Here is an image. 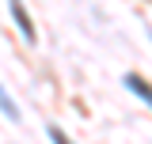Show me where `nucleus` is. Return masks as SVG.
<instances>
[{"mask_svg":"<svg viewBox=\"0 0 152 144\" xmlns=\"http://www.w3.org/2000/svg\"><path fill=\"white\" fill-rule=\"evenodd\" d=\"M8 4H12V19H15L19 34L27 38V42H34V23L27 19V8H23V0H8Z\"/></svg>","mask_w":152,"mask_h":144,"instance_id":"obj_1","label":"nucleus"},{"mask_svg":"<svg viewBox=\"0 0 152 144\" xmlns=\"http://www.w3.org/2000/svg\"><path fill=\"white\" fill-rule=\"evenodd\" d=\"M126 87H129V91H137V95H141V99H145V103L152 106V87L145 84V80H141V76H126Z\"/></svg>","mask_w":152,"mask_h":144,"instance_id":"obj_2","label":"nucleus"},{"mask_svg":"<svg viewBox=\"0 0 152 144\" xmlns=\"http://www.w3.org/2000/svg\"><path fill=\"white\" fill-rule=\"evenodd\" d=\"M0 110H4V114H8L12 121H15V118H19V110H15V103L8 99V91H4V87H0Z\"/></svg>","mask_w":152,"mask_h":144,"instance_id":"obj_3","label":"nucleus"},{"mask_svg":"<svg viewBox=\"0 0 152 144\" xmlns=\"http://www.w3.org/2000/svg\"><path fill=\"white\" fill-rule=\"evenodd\" d=\"M50 137H53V144H69V140H65V133H61V129H50Z\"/></svg>","mask_w":152,"mask_h":144,"instance_id":"obj_4","label":"nucleus"}]
</instances>
